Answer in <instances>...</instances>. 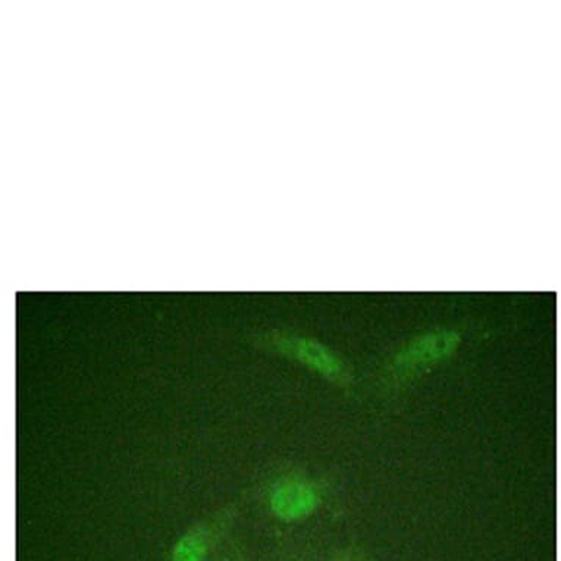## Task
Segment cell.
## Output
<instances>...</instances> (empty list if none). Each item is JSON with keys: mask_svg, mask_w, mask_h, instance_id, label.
Masks as SVG:
<instances>
[{"mask_svg": "<svg viewBox=\"0 0 561 561\" xmlns=\"http://www.w3.org/2000/svg\"><path fill=\"white\" fill-rule=\"evenodd\" d=\"M206 553V542L199 535L187 534L175 544L172 561H203Z\"/></svg>", "mask_w": 561, "mask_h": 561, "instance_id": "cell-4", "label": "cell"}, {"mask_svg": "<svg viewBox=\"0 0 561 561\" xmlns=\"http://www.w3.org/2000/svg\"><path fill=\"white\" fill-rule=\"evenodd\" d=\"M272 512L285 522L304 519L319 506V494L312 485L302 481H287L278 485L269 498Z\"/></svg>", "mask_w": 561, "mask_h": 561, "instance_id": "cell-3", "label": "cell"}, {"mask_svg": "<svg viewBox=\"0 0 561 561\" xmlns=\"http://www.w3.org/2000/svg\"><path fill=\"white\" fill-rule=\"evenodd\" d=\"M462 343V335L456 329L440 328L423 332L404 344L391 362V374L397 378L416 374L435 363L453 356Z\"/></svg>", "mask_w": 561, "mask_h": 561, "instance_id": "cell-1", "label": "cell"}, {"mask_svg": "<svg viewBox=\"0 0 561 561\" xmlns=\"http://www.w3.org/2000/svg\"><path fill=\"white\" fill-rule=\"evenodd\" d=\"M277 349L328 378H340L346 371L344 360L315 338L280 337L277 338Z\"/></svg>", "mask_w": 561, "mask_h": 561, "instance_id": "cell-2", "label": "cell"}]
</instances>
